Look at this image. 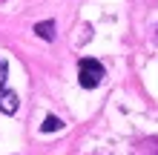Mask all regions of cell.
I'll list each match as a JSON object with an SVG mask.
<instances>
[{
  "label": "cell",
  "mask_w": 158,
  "mask_h": 155,
  "mask_svg": "<svg viewBox=\"0 0 158 155\" xmlns=\"http://www.w3.org/2000/svg\"><path fill=\"white\" fill-rule=\"evenodd\" d=\"M0 112L3 115H15L17 112V95L12 89H6V86H0Z\"/></svg>",
  "instance_id": "cell-2"
},
{
  "label": "cell",
  "mask_w": 158,
  "mask_h": 155,
  "mask_svg": "<svg viewBox=\"0 0 158 155\" xmlns=\"http://www.w3.org/2000/svg\"><path fill=\"white\" fill-rule=\"evenodd\" d=\"M35 32H38L43 40H52V38H55V23H52V20H46V23H38V26H35Z\"/></svg>",
  "instance_id": "cell-4"
},
{
  "label": "cell",
  "mask_w": 158,
  "mask_h": 155,
  "mask_svg": "<svg viewBox=\"0 0 158 155\" xmlns=\"http://www.w3.org/2000/svg\"><path fill=\"white\" fill-rule=\"evenodd\" d=\"M78 80H81L83 89H95L104 80V66L98 60H92V58H83L78 63Z\"/></svg>",
  "instance_id": "cell-1"
},
{
  "label": "cell",
  "mask_w": 158,
  "mask_h": 155,
  "mask_svg": "<svg viewBox=\"0 0 158 155\" xmlns=\"http://www.w3.org/2000/svg\"><path fill=\"white\" fill-rule=\"evenodd\" d=\"M60 126H63V121H60V118L49 115V118L43 121V126H40V129H43V132H55V129H60Z\"/></svg>",
  "instance_id": "cell-5"
},
{
  "label": "cell",
  "mask_w": 158,
  "mask_h": 155,
  "mask_svg": "<svg viewBox=\"0 0 158 155\" xmlns=\"http://www.w3.org/2000/svg\"><path fill=\"white\" fill-rule=\"evenodd\" d=\"M132 155H158V138H144Z\"/></svg>",
  "instance_id": "cell-3"
},
{
  "label": "cell",
  "mask_w": 158,
  "mask_h": 155,
  "mask_svg": "<svg viewBox=\"0 0 158 155\" xmlns=\"http://www.w3.org/2000/svg\"><path fill=\"white\" fill-rule=\"evenodd\" d=\"M3 80H6V63L0 60V86H3Z\"/></svg>",
  "instance_id": "cell-6"
}]
</instances>
